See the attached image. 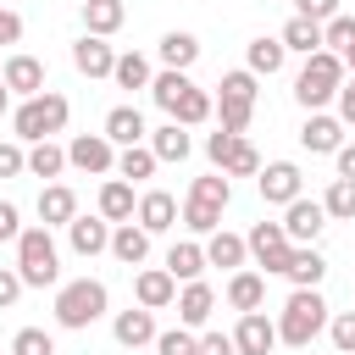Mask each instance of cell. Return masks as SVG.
<instances>
[{"label": "cell", "instance_id": "cell-1", "mask_svg": "<svg viewBox=\"0 0 355 355\" xmlns=\"http://www.w3.org/2000/svg\"><path fill=\"white\" fill-rule=\"evenodd\" d=\"M327 300H322V288H294L288 300H283V311H277V344H288V349H305L316 333H327Z\"/></svg>", "mask_w": 355, "mask_h": 355}, {"label": "cell", "instance_id": "cell-2", "mask_svg": "<svg viewBox=\"0 0 355 355\" xmlns=\"http://www.w3.org/2000/svg\"><path fill=\"white\" fill-rule=\"evenodd\" d=\"M344 55H333V50H316V55H305V67H300V78H294V100L305 105V116L311 111H322V105H333L338 100V89H344Z\"/></svg>", "mask_w": 355, "mask_h": 355}, {"label": "cell", "instance_id": "cell-3", "mask_svg": "<svg viewBox=\"0 0 355 355\" xmlns=\"http://www.w3.org/2000/svg\"><path fill=\"white\" fill-rule=\"evenodd\" d=\"M67 116H72V105H67V94H55V89H44V94H33V100H22L17 111H11V139L17 144H44V139H55L61 128H67Z\"/></svg>", "mask_w": 355, "mask_h": 355}, {"label": "cell", "instance_id": "cell-4", "mask_svg": "<svg viewBox=\"0 0 355 355\" xmlns=\"http://www.w3.org/2000/svg\"><path fill=\"white\" fill-rule=\"evenodd\" d=\"M105 305H111V294H105L100 277H72V283L55 288V327L83 333V327H94L105 316Z\"/></svg>", "mask_w": 355, "mask_h": 355}, {"label": "cell", "instance_id": "cell-5", "mask_svg": "<svg viewBox=\"0 0 355 355\" xmlns=\"http://www.w3.org/2000/svg\"><path fill=\"white\" fill-rule=\"evenodd\" d=\"M227 200H233V183H227V172H205V178H194V183H189V200H183V227L211 239V233L222 227V211H227Z\"/></svg>", "mask_w": 355, "mask_h": 355}, {"label": "cell", "instance_id": "cell-6", "mask_svg": "<svg viewBox=\"0 0 355 355\" xmlns=\"http://www.w3.org/2000/svg\"><path fill=\"white\" fill-rule=\"evenodd\" d=\"M17 272H22L28 288H55L61 283V250H55V239H50L44 222L22 227V239H17Z\"/></svg>", "mask_w": 355, "mask_h": 355}, {"label": "cell", "instance_id": "cell-7", "mask_svg": "<svg viewBox=\"0 0 355 355\" xmlns=\"http://www.w3.org/2000/svg\"><path fill=\"white\" fill-rule=\"evenodd\" d=\"M261 78L250 72V67H239V72H222V83H216V116H222V128L227 133H244L250 128V116H255V89Z\"/></svg>", "mask_w": 355, "mask_h": 355}, {"label": "cell", "instance_id": "cell-8", "mask_svg": "<svg viewBox=\"0 0 355 355\" xmlns=\"http://www.w3.org/2000/svg\"><path fill=\"white\" fill-rule=\"evenodd\" d=\"M244 244H250V261H255L261 272H272V277H283V272H288L294 239L283 233V222H255V227L244 233Z\"/></svg>", "mask_w": 355, "mask_h": 355}, {"label": "cell", "instance_id": "cell-9", "mask_svg": "<svg viewBox=\"0 0 355 355\" xmlns=\"http://www.w3.org/2000/svg\"><path fill=\"white\" fill-rule=\"evenodd\" d=\"M255 189H261L266 205H294V200L305 194V172H300L294 161H266L261 178H255Z\"/></svg>", "mask_w": 355, "mask_h": 355}, {"label": "cell", "instance_id": "cell-10", "mask_svg": "<svg viewBox=\"0 0 355 355\" xmlns=\"http://www.w3.org/2000/svg\"><path fill=\"white\" fill-rule=\"evenodd\" d=\"M67 166L105 178V172H116V144H111L105 133H78V139L67 144Z\"/></svg>", "mask_w": 355, "mask_h": 355}, {"label": "cell", "instance_id": "cell-11", "mask_svg": "<svg viewBox=\"0 0 355 355\" xmlns=\"http://www.w3.org/2000/svg\"><path fill=\"white\" fill-rule=\"evenodd\" d=\"M0 78H6V89L17 94V100H33V94H44L50 83H44V61L39 55H28V50H11L6 55V67H0Z\"/></svg>", "mask_w": 355, "mask_h": 355}, {"label": "cell", "instance_id": "cell-12", "mask_svg": "<svg viewBox=\"0 0 355 355\" xmlns=\"http://www.w3.org/2000/svg\"><path fill=\"white\" fill-rule=\"evenodd\" d=\"M322 227H327V205L322 200H294V205H283V233L294 239V244H316L322 239Z\"/></svg>", "mask_w": 355, "mask_h": 355}, {"label": "cell", "instance_id": "cell-13", "mask_svg": "<svg viewBox=\"0 0 355 355\" xmlns=\"http://www.w3.org/2000/svg\"><path fill=\"white\" fill-rule=\"evenodd\" d=\"M133 300H139L144 311H166V305H178V277H172L166 266H139Z\"/></svg>", "mask_w": 355, "mask_h": 355}, {"label": "cell", "instance_id": "cell-14", "mask_svg": "<svg viewBox=\"0 0 355 355\" xmlns=\"http://www.w3.org/2000/svg\"><path fill=\"white\" fill-rule=\"evenodd\" d=\"M233 344H239V355H272L277 349V322L266 311H244L239 327H233Z\"/></svg>", "mask_w": 355, "mask_h": 355}, {"label": "cell", "instance_id": "cell-15", "mask_svg": "<svg viewBox=\"0 0 355 355\" xmlns=\"http://www.w3.org/2000/svg\"><path fill=\"white\" fill-rule=\"evenodd\" d=\"M300 144H305L311 155H338V150H344V122L327 116V111H311L305 128H300Z\"/></svg>", "mask_w": 355, "mask_h": 355}, {"label": "cell", "instance_id": "cell-16", "mask_svg": "<svg viewBox=\"0 0 355 355\" xmlns=\"http://www.w3.org/2000/svg\"><path fill=\"white\" fill-rule=\"evenodd\" d=\"M67 244H72V255L94 261V255H105V250H111V222H105V216H83V211H78V222L67 227Z\"/></svg>", "mask_w": 355, "mask_h": 355}, {"label": "cell", "instance_id": "cell-17", "mask_svg": "<svg viewBox=\"0 0 355 355\" xmlns=\"http://www.w3.org/2000/svg\"><path fill=\"white\" fill-rule=\"evenodd\" d=\"M105 139H111L116 150H133V144H144V139H150V128H144V111H139V105H111V111H105Z\"/></svg>", "mask_w": 355, "mask_h": 355}, {"label": "cell", "instance_id": "cell-18", "mask_svg": "<svg viewBox=\"0 0 355 355\" xmlns=\"http://www.w3.org/2000/svg\"><path fill=\"white\" fill-rule=\"evenodd\" d=\"M133 222H139L150 239H155V233H172V227H178V200H172L166 189H150V194H139V216H133Z\"/></svg>", "mask_w": 355, "mask_h": 355}, {"label": "cell", "instance_id": "cell-19", "mask_svg": "<svg viewBox=\"0 0 355 355\" xmlns=\"http://www.w3.org/2000/svg\"><path fill=\"white\" fill-rule=\"evenodd\" d=\"M211 311H216V288L211 283H183L178 288V327H205L211 322Z\"/></svg>", "mask_w": 355, "mask_h": 355}, {"label": "cell", "instance_id": "cell-20", "mask_svg": "<svg viewBox=\"0 0 355 355\" xmlns=\"http://www.w3.org/2000/svg\"><path fill=\"white\" fill-rule=\"evenodd\" d=\"M111 333H116V344L122 349H144V344H155V311H144V305H133V311H116V322H111Z\"/></svg>", "mask_w": 355, "mask_h": 355}, {"label": "cell", "instance_id": "cell-21", "mask_svg": "<svg viewBox=\"0 0 355 355\" xmlns=\"http://www.w3.org/2000/svg\"><path fill=\"white\" fill-rule=\"evenodd\" d=\"M72 67H78L83 78H111V72H116V50H111L105 39H94V33H83V39L72 44Z\"/></svg>", "mask_w": 355, "mask_h": 355}, {"label": "cell", "instance_id": "cell-22", "mask_svg": "<svg viewBox=\"0 0 355 355\" xmlns=\"http://www.w3.org/2000/svg\"><path fill=\"white\" fill-rule=\"evenodd\" d=\"M39 222L44 227H72L78 222V194L67 183H44L39 189Z\"/></svg>", "mask_w": 355, "mask_h": 355}, {"label": "cell", "instance_id": "cell-23", "mask_svg": "<svg viewBox=\"0 0 355 355\" xmlns=\"http://www.w3.org/2000/svg\"><path fill=\"white\" fill-rule=\"evenodd\" d=\"M244 261H250V244H244V233H227V227H216V233L205 239V266L244 272Z\"/></svg>", "mask_w": 355, "mask_h": 355}, {"label": "cell", "instance_id": "cell-24", "mask_svg": "<svg viewBox=\"0 0 355 355\" xmlns=\"http://www.w3.org/2000/svg\"><path fill=\"white\" fill-rule=\"evenodd\" d=\"M100 216H105L111 227L139 216V200H133V183H128V178H105V183H100Z\"/></svg>", "mask_w": 355, "mask_h": 355}, {"label": "cell", "instance_id": "cell-25", "mask_svg": "<svg viewBox=\"0 0 355 355\" xmlns=\"http://www.w3.org/2000/svg\"><path fill=\"white\" fill-rule=\"evenodd\" d=\"M294 288H316L322 277H327V255L316 250V244H294V255H288V272H283Z\"/></svg>", "mask_w": 355, "mask_h": 355}, {"label": "cell", "instance_id": "cell-26", "mask_svg": "<svg viewBox=\"0 0 355 355\" xmlns=\"http://www.w3.org/2000/svg\"><path fill=\"white\" fill-rule=\"evenodd\" d=\"M111 255H116L122 266H144V255H150V233H144L139 222H116V227H111Z\"/></svg>", "mask_w": 355, "mask_h": 355}, {"label": "cell", "instance_id": "cell-27", "mask_svg": "<svg viewBox=\"0 0 355 355\" xmlns=\"http://www.w3.org/2000/svg\"><path fill=\"white\" fill-rule=\"evenodd\" d=\"M227 305H233L239 316H244V311H261V305H266V277L250 272V266L233 272V277H227Z\"/></svg>", "mask_w": 355, "mask_h": 355}, {"label": "cell", "instance_id": "cell-28", "mask_svg": "<svg viewBox=\"0 0 355 355\" xmlns=\"http://www.w3.org/2000/svg\"><path fill=\"white\" fill-rule=\"evenodd\" d=\"M122 22H128V6H122V0H83V33L111 39Z\"/></svg>", "mask_w": 355, "mask_h": 355}, {"label": "cell", "instance_id": "cell-29", "mask_svg": "<svg viewBox=\"0 0 355 355\" xmlns=\"http://www.w3.org/2000/svg\"><path fill=\"white\" fill-rule=\"evenodd\" d=\"M200 61V39L189 33V28H172V33H161V67H172V72H189Z\"/></svg>", "mask_w": 355, "mask_h": 355}, {"label": "cell", "instance_id": "cell-30", "mask_svg": "<svg viewBox=\"0 0 355 355\" xmlns=\"http://www.w3.org/2000/svg\"><path fill=\"white\" fill-rule=\"evenodd\" d=\"M211 116H216V94L194 83V89L172 105V116H166V122H178V128H200V122H211Z\"/></svg>", "mask_w": 355, "mask_h": 355}, {"label": "cell", "instance_id": "cell-31", "mask_svg": "<svg viewBox=\"0 0 355 355\" xmlns=\"http://www.w3.org/2000/svg\"><path fill=\"white\" fill-rule=\"evenodd\" d=\"M166 272H172L178 283H200V272H205V244H194V239L172 244V250H166Z\"/></svg>", "mask_w": 355, "mask_h": 355}, {"label": "cell", "instance_id": "cell-32", "mask_svg": "<svg viewBox=\"0 0 355 355\" xmlns=\"http://www.w3.org/2000/svg\"><path fill=\"white\" fill-rule=\"evenodd\" d=\"M277 39H283V50H294V55H316V50H322V22H311V17H288Z\"/></svg>", "mask_w": 355, "mask_h": 355}, {"label": "cell", "instance_id": "cell-33", "mask_svg": "<svg viewBox=\"0 0 355 355\" xmlns=\"http://www.w3.org/2000/svg\"><path fill=\"white\" fill-rule=\"evenodd\" d=\"M244 61H250V72L255 78H272V72H283V61H288V50H283V39H250V50H244Z\"/></svg>", "mask_w": 355, "mask_h": 355}, {"label": "cell", "instance_id": "cell-34", "mask_svg": "<svg viewBox=\"0 0 355 355\" xmlns=\"http://www.w3.org/2000/svg\"><path fill=\"white\" fill-rule=\"evenodd\" d=\"M150 150H155V161H189L194 139H189V128H178V122H161V128L150 133Z\"/></svg>", "mask_w": 355, "mask_h": 355}, {"label": "cell", "instance_id": "cell-35", "mask_svg": "<svg viewBox=\"0 0 355 355\" xmlns=\"http://www.w3.org/2000/svg\"><path fill=\"white\" fill-rule=\"evenodd\" d=\"M189 89H194V78H189V72H172V67H161V72H155V83H150V100H155V105L172 116V105H178Z\"/></svg>", "mask_w": 355, "mask_h": 355}, {"label": "cell", "instance_id": "cell-36", "mask_svg": "<svg viewBox=\"0 0 355 355\" xmlns=\"http://www.w3.org/2000/svg\"><path fill=\"white\" fill-rule=\"evenodd\" d=\"M111 83H116V89H150V83H155V72H150V61H144L139 50H122V55H116Z\"/></svg>", "mask_w": 355, "mask_h": 355}, {"label": "cell", "instance_id": "cell-37", "mask_svg": "<svg viewBox=\"0 0 355 355\" xmlns=\"http://www.w3.org/2000/svg\"><path fill=\"white\" fill-rule=\"evenodd\" d=\"M61 172H67V150L55 139L28 144V178H61Z\"/></svg>", "mask_w": 355, "mask_h": 355}, {"label": "cell", "instance_id": "cell-38", "mask_svg": "<svg viewBox=\"0 0 355 355\" xmlns=\"http://www.w3.org/2000/svg\"><path fill=\"white\" fill-rule=\"evenodd\" d=\"M155 150L150 144H133V150H116V178H128V183H144V178H155Z\"/></svg>", "mask_w": 355, "mask_h": 355}, {"label": "cell", "instance_id": "cell-39", "mask_svg": "<svg viewBox=\"0 0 355 355\" xmlns=\"http://www.w3.org/2000/svg\"><path fill=\"white\" fill-rule=\"evenodd\" d=\"M216 172H227V178H261V155H255V144L239 133V139H233V150L222 155V166H216Z\"/></svg>", "mask_w": 355, "mask_h": 355}, {"label": "cell", "instance_id": "cell-40", "mask_svg": "<svg viewBox=\"0 0 355 355\" xmlns=\"http://www.w3.org/2000/svg\"><path fill=\"white\" fill-rule=\"evenodd\" d=\"M322 205H327V222H355V183L349 178H333L327 194H322Z\"/></svg>", "mask_w": 355, "mask_h": 355}, {"label": "cell", "instance_id": "cell-41", "mask_svg": "<svg viewBox=\"0 0 355 355\" xmlns=\"http://www.w3.org/2000/svg\"><path fill=\"white\" fill-rule=\"evenodd\" d=\"M322 50H333V55H349L355 50V17H333V22H322Z\"/></svg>", "mask_w": 355, "mask_h": 355}, {"label": "cell", "instance_id": "cell-42", "mask_svg": "<svg viewBox=\"0 0 355 355\" xmlns=\"http://www.w3.org/2000/svg\"><path fill=\"white\" fill-rule=\"evenodd\" d=\"M11 355H55V338H50L44 327H17Z\"/></svg>", "mask_w": 355, "mask_h": 355}, {"label": "cell", "instance_id": "cell-43", "mask_svg": "<svg viewBox=\"0 0 355 355\" xmlns=\"http://www.w3.org/2000/svg\"><path fill=\"white\" fill-rule=\"evenodd\" d=\"M155 355H200V338L189 327H166V333H155Z\"/></svg>", "mask_w": 355, "mask_h": 355}, {"label": "cell", "instance_id": "cell-44", "mask_svg": "<svg viewBox=\"0 0 355 355\" xmlns=\"http://www.w3.org/2000/svg\"><path fill=\"white\" fill-rule=\"evenodd\" d=\"M327 338H333L338 355H355V311H338V316L327 322Z\"/></svg>", "mask_w": 355, "mask_h": 355}, {"label": "cell", "instance_id": "cell-45", "mask_svg": "<svg viewBox=\"0 0 355 355\" xmlns=\"http://www.w3.org/2000/svg\"><path fill=\"white\" fill-rule=\"evenodd\" d=\"M22 172H28V150L17 139H6L0 144V178H22Z\"/></svg>", "mask_w": 355, "mask_h": 355}, {"label": "cell", "instance_id": "cell-46", "mask_svg": "<svg viewBox=\"0 0 355 355\" xmlns=\"http://www.w3.org/2000/svg\"><path fill=\"white\" fill-rule=\"evenodd\" d=\"M22 288H28L22 272H17V266H0V311H11V305L22 300Z\"/></svg>", "mask_w": 355, "mask_h": 355}, {"label": "cell", "instance_id": "cell-47", "mask_svg": "<svg viewBox=\"0 0 355 355\" xmlns=\"http://www.w3.org/2000/svg\"><path fill=\"white\" fill-rule=\"evenodd\" d=\"M22 239V211L11 200H0V244H17Z\"/></svg>", "mask_w": 355, "mask_h": 355}, {"label": "cell", "instance_id": "cell-48", "mask_svg": "<svg viewBox=\"0 0 355 355\" xmlns=\"http://www.w3.org/2000/svg\"><path fill=\"white\" fill-rule=\"evenodd\" d=\"M294 17H311V22H333V17H338V0H294Z\"/></svg>", "mask_w": 355, "mask_h": 355}, {"label": "cell", "instance_id": "cell-49", "mask_svg": "<svg viewBox=\"0 0 355 355\" xmlns=\"http://www.w3.org/2000/svg\"><path fill=\"white\" fill-rule=\"evenodd\" d=\"M200 355H239V344H233V333H205Z\"/></svg>", "mask_w": 355, "mask_h": 355}, {"label": "cell", "instance_id": "cell-50", "mask_svg": "<svg viewBox=\"0 0 355 355\" xmlns=\"http://www.w3.org/2000/svg\"><path fill=\"white\" fill-rule=\"evenodd\" d=\"M233 139H239V133H227V128H216V133H211V139H205V155H211V161H216V166H222V155H227V150H233Z\"/></svg>", "mask_w": 355, "mask_h": 355}, {"label": "cell", "instance_id": "cell-51", "mask_svg": "<svg viewBox=\"0 0 355 355\" xmlns=\"http://www.w3.org/2000/svg\"><path fill=\"white\" fill-rule=\"evenodd\" d=\"M17 39H22V17L0 6V44H17Z\"/></svg>", "mask_w": 355, "mask_h": 355}, {"label": "cell", "instance_id": "cell-52", "mask_svg": "<svg viewBox=\"0 0 355 355\" xmlns=\"http://www.w3.org/2000/svg\"><path fill=\"white\" fill-rule=\"evenodd\" d=\"M338 122H344V128H355V89H349V83L338 89Z\"/></svg>", "mask_w": 355, "mask_h": 355}, {"label": "cell", "instance_id": "cell-53", "mask_svg": "<svg viewBox=\"0 0 355 355\" xmlns=\"http://www.w3.org/2000/svg\"><path fill=\"white\" fill-rule=\"evenodd\" d=\"M333 161H338V178H349V183H355V144H344Z\"/></svg>", "mask_w": 355, "mask_h": 355}, {"label": "cell", "instance_id": "cell-54", "mask_svg": "<svg viewBox=\"0 0 355 355\" xmlns=\"http://www.w3.org/2000/svg\"><path fill=\"white\" fill-rule=\"evenodd\" d=\"M11 111V89H6V78H0V116Z\"/></svg>", "mask_w": 355, "mask_h": 355}, {"label": "cell", "instance_id": "cell-55", "mask_svg": "<svg viewBox=\"0 0 355 355\" xmlns=\"http://www.w3.org/2000/svg\"><path fill=\"white\" fill-rule=\"evenodd\" d=\"M344 72H349V78H344V83H349V89H355V50H349V55H344Z\"/></svg>", "mask_w": 355, "mask_h": 355}]
</instances>
